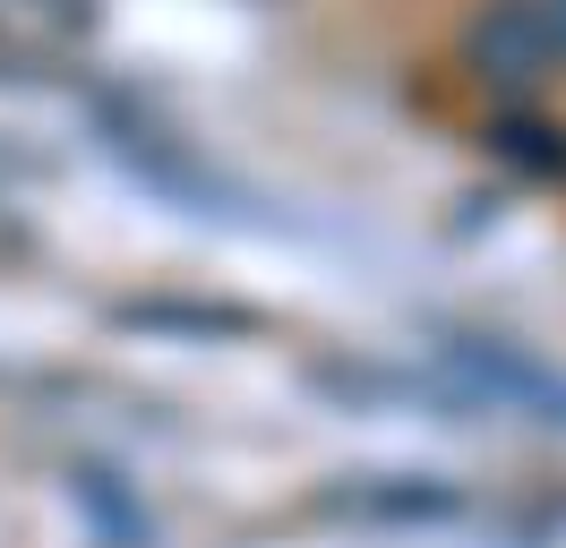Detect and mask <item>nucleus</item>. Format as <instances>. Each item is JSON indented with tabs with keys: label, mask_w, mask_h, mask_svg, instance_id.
Listing matches in <instances>:
<instances>
[{
	"label": "nucleus",
	"mask_w": 566,
	"mask_h": 548,
	"mask_svg": "<svg viewBox=\"0 0 566 548\" xmlns=\"http://www.w3.org/2000/svg\"><path fill=\"white\" fill-rule=\"evenodd\" d=\"M541 34H549V52H566V0H541Z\"/></svg>",
	"instance_id": "obj_1"
}]
</instances>
